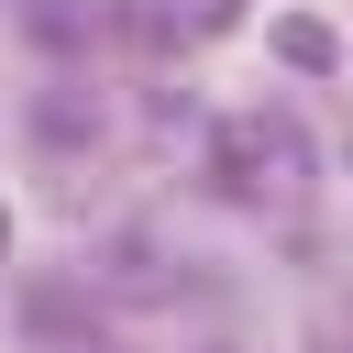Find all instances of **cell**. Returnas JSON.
Returning <instances> with one entry per match:
<instances>
[{
  "instance_id": "1",
  "label": "cell",
  "mask_w": 353,
  "mask_h": 353,
  "mask_svg": "<svg viewBox=\"0 0 353 353\" xmlns=\"http://www.w3.org/2000/svg\"><path fill=\"white\" fill-rule=\"evenodd\" d=\"M210 353H232V342H210Z\"/></svg>"
}]
</instances>
